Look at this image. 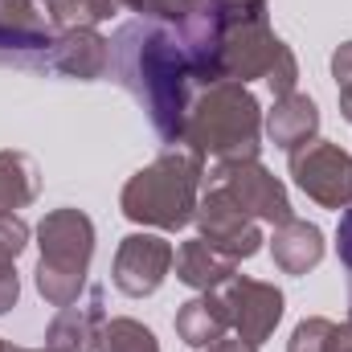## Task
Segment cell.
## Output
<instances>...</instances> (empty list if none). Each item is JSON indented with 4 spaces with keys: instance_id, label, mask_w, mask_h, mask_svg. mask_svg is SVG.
Listing matches in <instances>:
<instances>
[{
    "instance_id": "1",
    "label": "cell",
    "mask_w": 352,
    "mask_h": 352,
    "mask_svg": "<svg viewBox=\"0 0 352 352\" xmlns=\"http://www.w3.org/2000/svg\"><path fill=\"white\" fill-rule=\"evenodd\" d=\"M111 66L123 90L144 107L152 131L176 148L192 111V82H197L176 25L160 16H135L119 25V33L111 37Z\"/></svg>"
},
{
    "instance_id": "2",
    "label": "cell",
    "mask_w": 352,
    "mask_h": 352,
    "mask_svg": "<svg viewBox=\"0 0 352 352\" xmlns=\"http://www.w3.org/2000/svg\"><path fill=\"white\" fill-rule=\"evenodd\" d=\"M201 188H205V160L192 148L176 144L123 184L119 209L127 221H135L144 230L173 234V230H184L192 221Z\"/></svg>"
},
{
    "instance_id": "3",
    "label": "cell",
    "mask_w": 352,
    "mask_h": 352,
    "mask_svg": "<svg viewBox=\"0 0 352 352\" xmlns=\"http://www.w3.org/2000/svg\"><path fill=\"white\" fill-rule=\"evenodd\" d=\"M201 160H258L263 152V102L242 82H209L192 98L184 135Z\"/></svg>"
},
{
    "instance_id": "4",
    "label": "cell",
    "mask_w": 352,
    "mask_h": 352,
    "mask_svg": "<svg viewBox=\"0 0 352 352\" xmlns=\"http://www.w3.org/2000/svg\"><path fill=\"white\" fill-rule=\"evenodd\" d=\"M37 295L50 307H70L78 303V295L87 291V274H90V258H94V221L82 209L62 205L50 209L37 221Z\"/></svg>"
},
{
    "instance_id": "5",
    "label": "cell",
    "mask_w": 352,
    "mask_h": 352,
    "mask_svg": "<svg viewBox=\"0 0 352 352\" xmlns=\"http://www.w3.org/2000/svg\"><path fill=\"white\" fill-rule=\"evenodd\" d=\"M205 184L230 192L254 221H266V226H283L291 221V197H287V184L266 168L263 160H221L213 164Z\"/></svg>"
},
{
    "instance_id": "6",
    "label": "cell",
    "mask_w": 352,
    "mask_h": 352,
    "mask_svg": "<svg viewBox=\"0 0 352 352\" xmlns=\"http://www.w3.org/2000/svg\"><path fill=\"white\" fill-rule=\"evenodd\" d=\"M197 238H205L213 250H221L226 258L242 263V258H254L263 250V221H254L230 192L205 184L201 188V201H197Z\"/></svg>"
},
{
    "instance_id": "7",
    "label": "cell",
    "mask_w": 352,
    "mask_h": 352,
    "mask_svg": "<svg viewBox=\"0 0 352 352\" xmlns=\"http://www.w3.org/2000/svg\"><path fill=\"white\" fill-rule=\"evenodd\" d=\"M291 176L307 201L320 209H352V152L328 140H311L291 152Z\"/></svg>"
},
{
    "instance_id": "8",
    "label": "cell",
    "mask_w": 352,
    "mask_h": 352,
    "mask_svg": "<svg viewBox=\"0 0 352 352\" xmlns=\"http://www.w3.org/2000/svg\"><path fill=\"white\" fill-rule=\"evenodd\" d=\"M173 242L160 234H127L115 250V266H111V283L115 291H123L127 299H148L164 287V278L173 274Z\"/></svg>"
},
{
    "instance_id": "9",
    "label": "cell",
    "mask_w": 352,
    "mask_h": 352,
    "mask_svg": "<svg viewBox=\"0 0 352 352\" xmlns=\"http://www.w3.org/2000/svg\"><path fill=\"white\" fill-rule=\"evenodd\" d=\"M226 307H230V328L234 336L250 340V344H263L270 340V332L278 328L283 320V291L274 283H263V278H250V274H234L226 287Z\"/></svg>"
},
{
    "instance_id": "10",
    "label": "cell",
    "mask_w": 352,
    "mask_h": 352,
    "mask_svg": "<svg viewBox=\"0 0 352 352\" xmlns=\"http://www.w3.org/2000/svg\"><path fill=\"white\" fill-rule=\"evenodd\" d=\"M107 291L94 283L87 287V303L58 307V316L45 328V349L50 352H98V332L107 324Z\"/></svg>"
},
{
    "instance_id": "11",
    "label": "cell",
    "mask_w": 352,
    "mask_h": 352,
    "mask_svg": "<svg viewBox=\"0 0 352 352\" xmlns=\"http://www.w3.org/2000/svg\"><path fill=\"white\" fill-rule=\"evenodd\" d=\"M107 70H111V37H102L98 29H62V33H54L50 74L94 82Z\"/></svg>"
},
{
    "instance_id": "12",
    "label": "cell",
    "mask_w": 352,
    "mask_h": 352,
    "mask_svg": "<svg viewBox=\"0 0 352 352\" xmlns=\"http://www.w3.org/2000/svg\"><path fill=\"white\" fill-rule=\"evenodd\" d=\"M263 131L266 140L287 156L307 148L311 140H320V107H316V98L299 94V90L274 98V107L263 115Z\"/></svg>"
},
{
    "instance_id": "13",
    "label": "cell",
    "mask_w": 352,
    "mask_h": 352,
    "mask_svg": "<svg viewBox=\"0 0 352 352\" xmlns=\"http://www.w3.org/2000/svg\"><path fill=\"white\" fill-rule=\"evenodd\" d=\"M176 336L188 344V349H209L217 344L221 336H230V307H226V295L221 291H197L188 303L176 307Z\"/></svg>"
},
{
    "instance_id": "14",
    "label": "cell",
    "mask_w": 352,
    "mask_h": 352,
    "mask_svg": "<svg viewBox=\"0 0 352 352\" xmlns=\"http://www.w3.org/2000/svg\"><path fill=\"white\" fill-rule=\"evenodd\" d=\"M270 258L283 274H307L324 263V230L316 221H303V217H291L283 226H274L270 234Z\"/></svg>"
},
{
    "instance_id": "15",
    "label": "cell",
    "mask_w": 352,
    "mask_h": 352,
    "mask_svg": "<svg viewBox=\"0 0 352 352\" xmlns=\"http://www.w3.org/2000/svg\"><path fill=\"white\" fill-rule=\"evenodd\" d=\"M173 266H176V278H180L184 287H192V291H221V287L238 274V263L226 258L221 250H213L205 238L184 242V246L176 250Z\"/></svg>"
},
{
    "instance_id": "16",
    "label": "cell",
    "mask_w": 352,
    "mask_h": 352,
    "mask_svg": "<svg viewBox=\"0 0 352 352\" xmlns=\"http://www.w3.org/2000/svg\"><path fill=\"white\" fill-rule=\"evenodd\" d=\"M41 192V173L33 164V156L4 148L0 152V213H16L25 205H33Z\"/></svg>"
},
{
    "instance_id": "17",
    "label": "cell",
    "mask_w": 352,
    "mask_h": 352,
    "mask_svg": "<svg viewBox=\"0 0 352 352\" xmlns=\"http://www.w3.org/2000/svg\"><path fill=\"white\" fill-rule=\"evenodd\" d=\"M29 226H25V217H16V213H0V316L8 311V307H16V299H21V278H16V258L25 254V246H29Z\"/></svg>"
},
{
    "instance_id": "18",
    "label": "cell",
    "mask_w": 352,
    "mask_h": 352,
    "mask_svg": "<svg viewBox=\"0 0 352 352\" xmlns=\"http://www.w3.org/2000/svg\"><path fill=\"white\" fill-rule=\"evenodd\" d=\"M50 50H54V33H16L8 25H0V66H16V70H37L50 74Z\"/></svg>"
},
{
    "instance_id": "19",
    "label": "cell",
    "mask_w": 352,
    "mask_h": 352,
    "mask_svg": "<svg viewBox=\"0 0 352 352\" xmlns=\"http://www.w3.org/2000/svg\"><path fill=\"white\" fill-rule=\"evenodd\" d=\"M98 352H160V340L148 324L131 316H115L98 332Z\"/></svg>"
},
{
    "instance_id": "20",
    "label": "cell",
    "mask_w": 352,
    "mask_h": 352,
    "mask_svg": "<svg viewBox=\"0 0 352 352\" xmlns=\"http://www.w3.org/2000/svg\"><path fill=\"white\" fill-rule=\"evenodd\" d=\"M115 12H119L115 0H54L50 4V25L58 33L62 29H98Z\"/></svg>"
},
{
    "instance_id": "21",
    "label": "cell",
    "mask_w": 352,
    "mask_h": 352,
    "mask_svg": "<svg viewBox=\"0 0 352 352\" xmlns=\"http://www.w3.org/2000/svg\"><path fill=\"white\" fill-rule=\"evenodd\" d=\"M0 25L16 33H45V16L37 12V0H0Z\"/></svg>"
},
{
    "instance_id": "22",
    "label": "cell",
    "mask_w": 352,
    "mask_h": 352,
    "mask_svg": "<svg viewBox=\"0 0 352 352\" xmlns=\"http://www.w3.org/2000/svg\"><path fill=\"white\" fill-rule=\"evenodd\" d=\"M263 82L270 87L274 98H283V94H291V90L299 87V62H295V54H291L287 41H283V50L274 54V62H270V70H266Z\"/></svg>"
},
{
    "instance_id": "23",
    "label": "cell",
    "mask_w": 352,
    "mask_h": 352,
    "mask_svg": "<svg viewBox=\"0 0 352 352\" xmlns=\"http://www.w3.org/2000/svg\"><path fill=\"white\" fill-rule=\"evenodd\" d=\"M328 332H332V320L307 316V320L295 324V332H291V340H287V352H324Z\"/></svg>"
},
{
    "instance_id": "24",
    "label": "cell",
    "mask_w": 352,
    "mask_h": 352,
    "mask_svg": "<svg viewBox=\"0 0 352 352\" xmlns=\"http://www.w3.org/2000/svg\"><path fill=\"white\" fill-rule=\"evenodd\" d=\"M115 4L140 12V16H160V21H168V25L180 21V4H176V0H115Z\"/></svg>"
},
{
    "instance_id": "25",
    "label": "cell",
    "mask_w": 352,
    "mask_h": 352,
    "mask_svg": "<svg viewBox=\"0 0 352 352\" xmlns=\"http://www.w3.org/2000/svg\"><path fill=\"white\" fill-rule=\"evenodd\" d=\"M336 254H340V266L349 270V320H352V209L340 213V226H336Z\"/></svg>"
},
{
    "instance_id": "26",
    "label": "cell",
    "mask_w": 352,
    "mask_h": 352,
    "mask_svg": "<svg viewBox=\"0 0 352 352\" xmlns=\"http://www.w3.org/2000/svg\"><path fill=\"white\" fill-rule=\"evenodd\" d=\"M324 352H352V320L332 324V332H328V340H324Z\"/></svg>"
},
{
    "instance_id": "27",
    "label": "cell",
    "mask_w": 352,
    "mask_h": 352,
    "mask_svg": "<svg viewBox=\"0 0 352 352\" xmlns=\"http://www.w3.org/2000/svg\"><path fill=\"white\" fill-rule=\"evenodd\" d=\"M332 78H336V87H340V82H352V41H344V45L332 54Z\"/></svg>"
},
{
    "instance_id": "28",
    "label": "cell",
    "mask_w": 352,
    "mask_h": 352,
    "mask_svg": "<svg viewBox=\"0 0 352 352\" xmlns=\"http://www.w3.org/2000/svg\"><path fill=\"white\" fill-rule=\"evenodd\" d=\"M197 352H258V344H250V340H242V336H221L217 344L197 349Z\"/></svg>"
},
{
    "instance_id": "29",
    "label": "cell",
    "mask_w": 352,
    "mask_h": 352,
    "mask_svg": "<svg viewBox=\"0 0 352 352\" xmlns=\"http://www.w3.org/2000/svg\"><path fill=\"white\" fill-rule=\"evenodd\" d=\"M336 94H340V115L352 123V82H340V87H336Z\"/></svg>"
},
{
    "instance_id": "30",
    "label": "cell",
    "mask_w": 352,
    "mask_h": 352,
    "mask_svg": "<svg viewBox=\"0 0 352 352\" xmlns=\"http://www.w3.org/2000/svg\"><path fill=\"white\" fill-rule=\"evenodd\" d=\"M180 4V16H184V8H192V4H209V0H176Z\"/></svg>"
},
{
    "instance_id": "31",
    "label": "cell",
    "mask_w": 352,
    "mask_h": 352,
    "mask_svg": "<svg viewBox=\"0 0 352 352\" xmlns=\"http://www.w3.org/2000/svg\"><path fill=\"white\" fill-rule=\"evenodd\" d=\"M4 352H50V349H21V344H8Z\"/></svg>"
},
{
    "instance_id": "32",
    "label": "cell",
    "mask_w": 352,
    "mask_h": 352,
    "mask_svg": "<svg viewBox=\"0 0 352 352\" xmlns=\"http://www.w3.org/2000/svg\"><path fill=\"white\" fill-rule=\"evenodd\" d=\"M37 4H54V0H37Z\"/></svg>"
},
{
    "instance_id": "33",
    "label": "cell",
    "mask_w": 352,
    "mask_h": 352,
    "mask_svg": "<svg viewBox=\"0 0 352 352\" xmlns=\"http://www.w3.org/2000/svg\"><path fill=\"white\" fill-rule=\"evenodd\" d=\"M4 349H8V344H4V340H0V352H4Z\"/></svg>"
}]
</instances>
